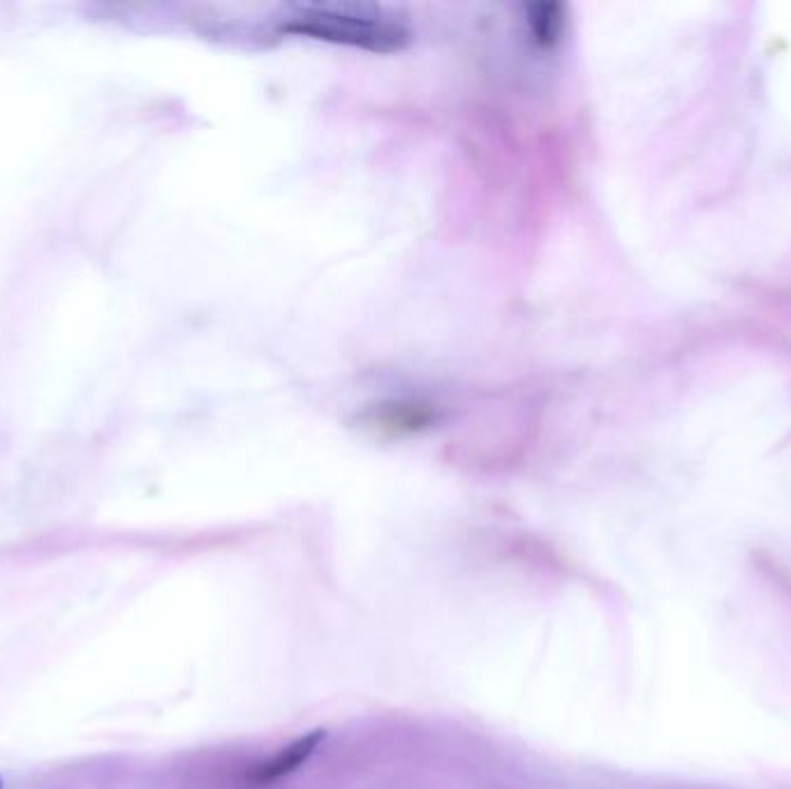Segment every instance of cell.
Segmentation results:
<instances>
[{"label": "cell", "instance_id": "obj_1", "mask_svg": "<svg viewBox=\"0 0 791 789\" xmlns=\"http://www.w3.org/2000/svg\"><path fill=\"white\" fill-rule=\"evenodd\" d=\"M280 33L343 47L394 54L408 47L410 28L391 12L371 5H301L278 26Z\"/></svg>", "mask_w": 791, "mask_h": 789}, {"label": "cell", "instance_id": "obj_2", "mask_svg": "<svg viewBox=\"0 0 791 789\" xmlns=\"http://www.w3.org/2000/svg\"><path fill=\"white\" fill-rule=\"evenodd\" d=\"M327 739L324 729H313V732L299 736L297 741L287 743L285 748H280L271 759H266L260 766H255L250 773V783L255 787H266L278 783L287 776H292L294 771H299L310 757L315 755V750L322 746Z\"/></svg>", "mask_w": 791, "mask_h": 789}, {"label": "cell", "instance_id": "obj_3", "mask_svg": "<svg viewBox=\"0 0 791 789\" xmlns=\"http://www.w3.org/2000/svg\"><path fill=\"white\" fill-rule=\"evenodd\" d=\"M530 28H532V38L542 44V47H551V44H556L560 28H563L560 5H532L530 7Z\"/></svg>", "mask_w": 791, "mask_h": 789}, {"label": "cell", "instance_id": "obj_4", "mask_svg": "<svg viewBox=\"0 0 791 789\" xmlns=\"http://www.w3.org/2000/svg\"><path fill=\"white\" fill-rule=\"evenodd\" d=\"M431 422V412L428 408H419V405H394V408H384L380 415L382 426H391V429H408L415 431L419 426Z\"/></svg>", "mask_w": 791, "mask_h": 789}]
</instances>
